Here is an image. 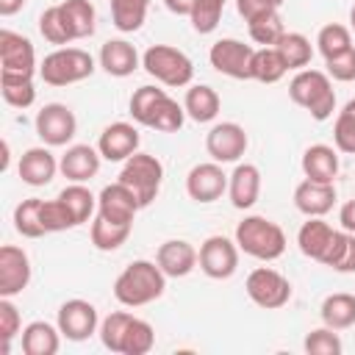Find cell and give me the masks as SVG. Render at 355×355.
<instances>
[{
    "label": "cell",
    "mask_w": 355,
    "mask_h": 355,
    "mask_svg": "<svg viewBox=\"0 0 355 355\" xmlns=\"http://www.w3.org/2000/svg\"><path fill=\"white\" fill-rule=\"evenodd\" d=\"M166 288V275L155 261H130L114 280V297L125 308H141L155 302Z\"/></svg>",
    "instance_id": "obj_1"
},
{
    "label": "cell",
    "mask_w": 355,
    "mask_h": 355,
    "mask_svg": "<svg viewBox=\"0 0 355 355\" xmlns=\"http://www.w3.org/2000/svg\"><path fill=\"white\" fill-rule=\"evenodd\" d=\"M288 97L305 108L316 122H324L336 111V92L330 75L322 69H300L288 83Z\"/></svg>",
    "instance_id": "obj_2"
},
{
    "label": "cell",
    "mask_w": 355,
    "mask_h": 355,
    "mask_svg": "<svg viewBox=\"0 0 355 355\" xmlns=\"http://www.w3.org/2000/svg\"><path fill=\"white\" fill-rule=\"evenodd\" d=\"M236 244L258 261H277L286 252V233L266 216H244L236 225Z\"/></svg>",
    "instance_id": "obj_3"
},
{
    "label": "cell",
    "mask_w": 355,
    "mask_h": 355,
    "mask_svg": "<svg viewBox=\"0 0 355 355\" xmlns=\"http://www.w3.org/2000/svg\"><path fill=\"white\" fill-rule=\"evenodd\" d=\"M141 67L147 75H153L158 83L164 86H172V89H180V86H189L191 78H194V64L191 58L172 47V44H153L144 50L141 55Z\"/></svg>",
    "instance_id": "obj_4"
},
{
    "label": "cell",
    "mask_w": 355,
    "mask_h": 355,
    "mask_svg": "<svg viewBox=\"0 0 355 355\" xmlns=\"http://www.w3.org/2000/svg\"><path fill=\"white\" fill-rule=\"evenodd\" d=\"M94 72V58L80 47H58L39 64V75L47 86H69L86 80Z\"/></svg>",
    "instance_id": "obj_5"
},
{
    "label": "cell",
    "mask_w": 355,
    "mask_h": 355,
    "mask_svg": "<svg viewBox=\"0 0 355 355\" xmlns=\"http://www.w3.org/2000/svg\"><path fill=\"white\" fill-rule=\"evenodd\" d=\"M116 180L125 183V186L136 194V200H139L141 208H147V205L158 197V191H161L164 164H161L155 155H150V153H133V155L122 164V172H119Z\"/></svg>",
    "instance_id": "obj_6"
},
{
    "label": "cell",
    "mask_w": 355,
    "mask_h": 355,
    "mask_svg": "<svg viewBox=\"0 0 355 355\" xmlns=\"http://www.w3.org/2000/svg\"><path fill=\"white\" fill-rule=\"evenodd\" d=\"M244 288H247V297L258 308H266V311H277V308H283L291 300V283H288V277L280 275L272 266L252 269L247 275V280H244Z\"/></svg>",
    "instance_id": "obj_7"
},
{
    "label": "cell",
    "mask_w": 355,
    "mask_h": 355,
    "mask_svg": "<svg viewBox=\"0 0 355 355\" xmlns=\"http://www.w3.org/2000/svg\"><path fill=\"white\" fill-rule=\"evenodd\" d=\"M252 44H244L239 39H219L208 50V61L216 72L236 78V80H252Z\"/></svg>",
    "instance_id": "obj_8"
},
{
    "label": "cell",
    "mask_w": 355,
    "mask_h": 355,
    "mask_svg": "<svg viewBox=\"0 0 355 355\" xmlns=\"http://www.w3.org/2000/svg\"><path fill=\"white\" fill-rule=\"evenodd\" d=\"M78 130V119L69 105L64 103H47L36 114V133L47 147H64L72 141Z\"/></svg>",
    "instance_id": "obj_9"
},
{
    "label": "cell",
    "mask_w": 355,
    "mask_h": 355,
    "mask_svg": "<svg viewBox=\"0 0 355 355\" xmlns=\"http://www.w3.org/2000/svg\"><path fill=\"white\" fill-rule=\"evenodd\" d=\"M200 269L211 280H227L239 269V244L227 236H208L200 244Z\"/></svg>",
    "instance_id": "obj_10"
},
{
    "label": "cell",
    "mask_w": 355,
    "mask_h": 355,
    "mask_svg": "<svg viewBox=\"0 0 355 355\" xmlns=\"http://www.w3.org/2000/svg\"><path fill=\"white\" fill-rule=\"evenodd\" d=\"M33 72H36V50L31 39L3 28L0 31V75L33 78Z\"/></svg>",
    "instance_id": "obj_11"
},
{
    "label": "cell",
    "mask_w": 355,
    "mask_h": 355,
    "mask_svg": "<svg viewBox=\"0 0 355 355\" xmlns=\"http://www.w3.org/2000/svg\"><path fill=\"white\" fill-rule=\"evenodd\" d=\"M247 133L239 122H219L205 136V150L216 164H233L247 153Z\"/></svg>",
    "instance_id": "obj_12"
},
{
    "label": "cell",
    "mask_w": 355,
    "mask_h": 355,
    "mask_svg": "<svg viewBox=\"0 0 355 355\" xmlns=\"http://www.w3.org/2000/svg\"><path fill=\"white\" fill-rule=\"evenodd\" d=\"M97 308L89 300H67L58 308V330L69 341H86L92 333H97Z\"/></svg>",
    "instance_id": "obj_13"
},
{
    "label": "cell",
    "mask_w": 355,
    "mask_h": 355,
    "mask_svg": "<svg viewBox=\"0 0 355 355\" xmlns=\"http://www.w3.org/2000/svg\"><path fill=\"white\" fill-rule=\"evenodd\" d=\"M31 283V258L22 247H0V297H17Z\"/></svg>",
    "instance_id": "obj_14"
},
{
    "label": "cell",
    "mask_w": 355,
    "mask_h": 355,
    "mask_svg": "<svg viewBox=\"0 0 355 355\" xmlns=\"http://www.w3.org/2000/svg\"><path fill=\"white\" fill-rule=\"evenodd\" d=\"M227 191V175L216 161L197 164L186 175V194L194 202H214Z\"/></svg>",
    "instance_id": "obj_15"
},
{
    "label": "cell",
    "mask_w": 355,
    "mask_h": 355,
    "mask_svg": "<svg viewBox=\"0 0 355 355\" xmlns=\"http://www.w3.org/2000/svg\"><path fill=\"white\" fill-rule=\"evenodd\" d=\"M141 211L136 194L125 186V183H108L100 194H97V214L111 219V222H122V225H133V216Z\"/></svg>",
    "instance_id": "obj_16"
},
{
    "label": "cell",
    "mask_w": 355,
    "mask_h": 355,
    "mask_svg": "<svg viewBox=\"0 0 355 355\" xmlns=\"http://www.w3.org/2000/svg\"><path fill=\"white\" fill-rule=\"evenodd\" d=\"M139 141L141 136L130 122H111L108 128H103L97 150L105 161H128L133 153H139Z\"/></svg>",
    "instance_id": "obj_17"
},
{
    "label": "cell",
    "mask_w": 355,
    "mask_h": 355,
    "mask_svg": "<svg viewBox=\"0 0 355 355\" xmlns=\"http://www.w3.org/2000/svg\"><path fill=\"white\" fill-rule=\"evenodd\" d=\"M261 194V169L255 164H236V169L227 175V197L233 208L247 211L258 202Z\"/></svg>",
    "instance_id": "obj_18"
},
{
    "label": "cell",
    "mask_w": 355,
    "mask_h": 355,
    "mask_svg": "<svg viewBox=\"0 0 355 355\" xmlns=\"http://www.w3.org/2000/svg\"><path fill=\"white\" fill-rule=\"evenodd\" d=\"M100 150L89 147V144H72L67 147V153L58 161V169L67 180L72 183H86L100 172Z\"/></svg>",
    "instance_id": "obj_19"
},
{
    "label": "cell",
    "mask_w": 355,
    "mask_h": 355,
    "mask_svg": "<svg viewBox=\"0 0 355 355\" xmlns=\"http://www.w3.org/2000/svg\"><path fill=\"white\" fill-rule=\"evenodd\" d=\"M197 261H200V252L183 239H169L155 252V263L166 277H186L197 266Z\"/></svg>",
    "instance_id": "obj_20"
},
{
    "label": "cell",
    "mask_w": 355,
    "mask_h": 355,
    "mask_svg": "<svg viewBox=\"0 0 355 355\" xmlns=\"http://www.w3.org/2000/svg\"><path fill=\"white\" fill-rule=\"evenodd\" d=\"M294 205L305 216H324L336 205V186L333 183H319L305 178L294 189Z\"/></svg>",
    "instance_id": "obj_21"
},
{
    "label": "cell",
    "mask_w": 355,
    "mask_h": 355,
    "mask_svg": "<svg viewBox=\"0 0 355 355\" xmlns=\"http://www.w3.org/2000/svg\"><path fill=\"white\" fill-rule=\"evenodd\" d=\"M19 178L28 186H47L55 172H58V161L47 147H31L19 155Z\"/></svg>",
    "instance_id": "obj_22"
},
{
    "label": "cell",
    "mask_w": 355,
    "mask_h": 355,
    "mask_svg": "<svg viewBox=\"0 0 355 355\" xmlns=\"http://www.w3.org/2000/svg\"><path fill=\"white\" fill-rule=\"evenodd\" d=\"M333 236H336V230H333L322 216H308V222H302V227L297 230L300 252H302L305 258L322 263L324 252H327L330 244H333Z\"/></svg>",
    "instance_id": "obj_23"
},
{
    "label": "cell",
    "mask_w": 355,
    "mask_h": 355,
    "mask_svg": "<svg viewBox=\"0 0 355 355\" xmlns=\"http://www.w3.org/2000/svg\"><path fill=\"white\" fill-rule=\"evenodd\" d=\"M100 67L114 78H128L139 69V53L125 39H108L100 47Z\"/></svg>",
    "instance_id": "obj_24"
},
{
    "label": "cell",
    "mask_w": 355,
    "mask_h": 355,
    "mask_svg": "<svg viewBox=\"0 0 355 355\" xmlns=\"http://www.w3.org/2000/svg\"><path fill=\"white\" fill-rule=\"evenodd\" d=\"M302 172L311 180L333 183L338 175V150L330 144H311L302 153Z\"/></svg>",
    "instance_id": "obj_25"
},
{
    "label": "cell",
    "mask_w": 355,
    "mask_h": 355,
    "mask_svg": "<svg viewBox=\"0 0 355 355\" xmlns=\"http://www.w3.org/2000/svg\"><path fill=\"white\" fill-rule=\"evenodd\" d=\"M61 347V330L58 324L53 327L50 322H31L22 330V352L25 355H55Z\"/></svg>",
    "instance_id": "obj_26"
},
{
    "label": "cell",
    "mask_w": 355,
    "mask_h": 355,
    "mask_svg": "<svg viewBox=\"0 0 355 355\" xmlns=\"http://www.w3.org/2000/svg\"><path fill=\"white\" fill-rule=\"evenodd\" d=\"M219 105H222V100H219L216 89H211L205 83H197V86H189L186 89L183 108H186V114L194 122H211V119H216Z\"/></svg>",
    "instance_id": "obj_27"
},
{
    "label": "cell",
    "mask_w": 355,
    "mask_h": 355,
    "mask_svg": "<svg viewBox=\"0 0 355 355\" xmlns=\"http://www.w3.org/2000/svg\"><path fill=\"white\" fill-rule=\"evenodd\" d=\"M322 322L333 330H347L355 324V294H347V291H338V294H330L324 297L322 308Z\"/></svg>",
    "instance_id": "obj_28"
},
{
    "label": "cell",
    "mask_w": 355,
    "mask_h": 355,
    "mask_svg": "<svg viewBox=\"0 0 355 355\" xmlns=\"http://www.w3.org/2000/svg\"><path fill=\"white\" fill-rule=\"evenodd\" d=\"M61 6V14L69 25V33H72V42L75 39H86L94 33V22H97V11L89 0H64L58 3Z\"/></svg>",
    "instance_id": "obj_29"
},
{
    "label": "cell",
    "mask_w": 355,
    "mask_h": 355,
    "mask_svg": "<svg viewBox=\"0 0 355 355\" xmlns=\"http://www.w3.org/2000/svg\"><path fill=\"white\" fill-rule=\"evenodd\" d=\"M277 53L283 55V61H286V67L288 69H305L308 64H311V58H313V47H311V42H308V36H302V33H297V31H286L280 39H277Z\"/></svg>",
    "instance_id": "obj_30"
},
{
    "label": "cell",
    "mask_w": 355,
    "mask_h": 355,
    "mask_svg": "<svg viewBox=\"0 0 355 355\" xmlns=\"http://www.w3.org/2000/svg\"><path fill=\"white\" fill-rule=\"evenodd\" d=\"M42 205H44V200L28 197V200H22L14 208V227H17L19 236H25V239H42L47 233L44 219H42Z\"/></svg>",
    "instance_id": "obj_31"
},
{
    "label": "cell",
    "mask_w": 355,
    "mask_h": 355,
    "mask_svg": "<svg viewBox=\"0 0 355 355\" xmlns=\"http://www.w3.org/2000/svg\"><path fill=\"white\" fill-rule=\"evenodd\" d=\"M58 200L67 205V211L72 214L75 225H83L92 219V214L97 211V197L83 186V183H69L67 189L58 191Z\"/></svg>",
    "instance_id": "obj_32"
},
{
    "label": "cell",
    "mask_w": 355,
    "mask_h": 355,
    "mask_svg": "<svg viewBox=\"0 0 355 355\" xmlns=\"http://www.w3.org/2000/svg\"><path fill=\"white\" fill-rule=\"evenodd\" d=\"M322 263L330 266V269H336V272H344V275L355 272V233H349V230H336L333 244H330V250L324 252Z\"/></svg>",
    "instance_id": "obj_33"
},
{
    "label": "cell",
    "mask_w": 355,
    "mask_h": 355,
    "mask_svg": "<svg viewBox=\"0 0 355 355\" xmlns=\"http://www.w3.org/2000/svg\"><path fill=\"white\" fill-rule=\"evenodd\" d=\"M130 227H133V225L111 222V219H105V216H100V214H97V216H94V222H92V244H94L97 250H103V252L119 250V247L128 241Z\"/></svg>",
    "instance_id": "obj_34"
},
{
    "label": "cell",
    "mask_w": 355,
    "mask_h": 355,
    "mask_svg": "<svg viewBox=\"0 0 355 355\" xmlns=\"http://www.w3.org/2000/svg\"><path fill=\"white\" fill-rule=\"evenodd\" d=\"M147 8H150V0H111V19L116 31L133 33L144 25Z\"/></svg>",
    "instance_id": "obj_35"
},
{
    "label": "cell",
    "mask_w": 355,
    "mask_h": 355,
    "mask_svg": "<svg viewBox=\"0 0 355 355\" xmlns=\"http://www.w3.org/2000/svg\"><path fill=\"white\" fill-rule=\"evenodd\" d=\"M286 72H288V67H286L283 55L277 53V47H258L252 53V80L277 83Z\"/></svg>",
    "instance_id": "obj_36"
},
{
    "label": "cell",
    "mask_w": 355,
    "mask_h": 355,
    "mask_svg": "<svg viewBox=\"0 0 355 355\" xmlns=\"http://www.w3.org/2000/svg\"><path fill=\"white\" fill-rule=\"evenodd\" d=\"M0 92H3V100L14 108H28L36 100L33 78H25V75H0Z\"/></svg>",
    "instance_id": "obj_37"
},
{
    "label": "cell",
    "mask_w": 355,
    "mask_h": 355,
    "mask_svg": "<svg viewBox=\"0 0 355 355\" xmlns=\"http://www.w3.org/2000/svg\"><path fill=\"white\" fill-rule=\"evenodd\" d=\"M183 119H186V108L178 105V100H172L169 94H164L161 103L155 105V111H153L147 128L161 130V133H175V130L183 128Z\"/></svg>",
    "instance_id": "obj_38"
},
{
    "label": "cell",
    "mask_w": 355,
    "mask_h": 355,
    "mask_svg": "<svg viewBox=\"0 0 355 355\" xmlns=\"http://www.w3.org/2000/svg\"><path fill=\"white\" fill-rule=\"evenodd\" d=\"M247 28H250V39H252L255 44H261V47H275V44H277V39L286 33L283 19H280V11L261 14V17L250 19V22H247Z\"/></svg>",
    "instance_id": "obj_39"
},
{
    "label": "cell",
    "mask_w": 355,
    "mask_h": 355,
    "mask_svg": "<svg viewBox=\"0 0 355 355\" xmlns=\"http://www.w3.org/2000/svg\"><path fill=\"white\" fill-rule=\"evenodd\" d=\"M155 344V330L150 322L133 316L130 324H128V333H125V341H122V355H147Z\"/></svg>",
    "instance_id": "obj_40"
},
{
    "label": "cell",
    "mask_w": 355,
    "mask_h": 355,
    "mask_svg": "<svg viewBox=\"0 0 355 355\" xmlns=\"http://www.w3.org/2000/svg\"><path fill=\"white\" fill-rule=\"evenodd\" d=\"M39 33L44 36V42L58 44V47H64V44L72 42V33H69V25H67V19L61 14V6H50V8L42 11V17H39Z\"/></svg>",
    "instance_id": "obj_41"
},
{
    "label": "cell",
    "mask_w": 355,
    "mask_h": 355,
    "mask_svg": "<svg viewBox=\"0 0 355 355\" xmlns=\"http://www.w3.org/2000/svg\"><path fill=\"white\" fill-rule=\"evenodd\" d=\"M130 319H133V313H128V311H114V313H108V316L100 322V341H103L105 349L122 355V341H125V333H128Z\"/></svg>",
    "instance_id": "obj_42"
},
{
    "label": "cell",
    "mask_w": 355,
    "mask_h": 355,
    "mask_svg": "<svg viewBox=\"0 0 355 355\" xmlns=\"http://www.w3.org/2000/svg\"><path fill=\"white\" fill-rule=\"evenodd\" d=\"M316 47H319V53H322L324 61H327V58H333V55H338V53H344V50L352 47V33H349L347 25L330 22V25H324V28L319 31Z\"/></svg>",
    "instance_id": "obj_43"
},
{
    "label": "cell",
    "mask_w": 355,
    "mask_h": 355,
    "mask_svg": "<svg viewBox=\"0 0 355 355\" xmlns=\"http://www.w3.org/2000/svg\"><path fill=\"white\" fill-rule=\"evenodd\" d=\"M333 141L338 153L355 155V97L338 111L336 125H333Z\"/></svg>",
    "instance_id": "obj_44"
},
{
    "label": "cell",
    "mask_w": 355,
    "mask_h": 355,
    "mask_svg": "<svg viewBox=\"0 0 355 355\" xmlns=\"http://www.w3.org/2000/svg\"><path fill=\"white\" fill-rule=\"evenodd\" d=\"M166 94V89H158V86H139L133 94H130V116L147 128L155 105L161 103V97Z\"/></svg>",
    "instance_id": "obj_45"
},
{
    "label": "cell",
    "mask_w": 355,
    "mask_h": 355,
    "mask_svg": "<svg viewBox=\"0 0 355 355\" xmlns=\"http://www.w3.org/2000/svg\"><path fill=\"white\" fill-rule=\"evenodd\" d=\"M225 3L227 0H194V8L189 14L191 19V28L197 33H211L216 31L219 19H222V11H225Z\"/></svg>",
    "instance_id": "obj_46"
},
{
    "label": "cell",
    "mask_w": 355,
    "mask_h": 355,
    "mask_svg": "<svg viewBox=\"0 0 355 355\" xmlns=\"http://www.w3.org/2000/svg\"><path fill=\"white\" fill-rule=\"evenodd\" d=\"M302 347H305V352L308 355H341V338H338V330H333V327H316V330H311L308 336H305V341H302Z\"/></svg>",
    "instance_id": "obj_47"
},
{
    "label": "cell",
    "mask_w": 355,
    "mask_h": 355,
    "mask_svg": "<svg viewBox=\"0 0 355 355\" xmlns=\"http://www.w3.org/2000/svg\"><path fill=\"white\" fill-rule=\"evenodd\" d=\"M22 327V319H19V311L17 305L11 302V297H0V352L6 355L8 347H11V338L19 333Z\"/></svg>",
    "instance_id": "obj_48"
},
{
    "label": "cell",
    "mask_w": 355,
    "mask_h": 355,
    "mask_svg": "<svg viewBox=\"0 0 355 355\" xmlns=\"http://www.w3.org/2000/svg\"><path fill=\"white\" fill-rule=\"evenodd\" d=\"M42 219H44V227L47 233H58V230H69V227H78L72 214L67 211V205L55 197V200H44L42 205Z\"/></svg>",
    "instance_id": "obj_49"
},
{
    "label": "cell",
    "mask_w": 355,
    "mask_h": 355,
    "mask_svg": "<svg viewBox=\"0 0 355 355\" xmlns=\"http://www.w3.org/2000/svg\"><path fill=\"white\" fill-rule=\"evenodd\" d=\"M327 75L333 80H341V83L355 80V47H349V50L327 58Z\"/></svg>",
    "instance_id": "obj_50"
},
{
    "label": "cell",
    "mask_w": 355,
    "mask_h": 355,
    "mask_svg": "<svg viewBox=\"0 0 355 355\" xmlns=\"http://www.w3.org/2000/svg\"><path fill=\"white\" fill-rule=\"evenodd\" d=\"M286 0H236V11L244 17V22L261 17V14H269V11H280Z\"/></svg>",
    "instance_id": "obj_51"
},
{
    "label": "cell",
    "mask_w": 355,
    "mask_h": 355,
    "mask_svg": "<svg viewBox=\"0 0 355 355\" xmlns=\"http://www.w3.org/2000/svg\"><path fill=\"white\" fill-rule=\"evenodd\" d=\"M338 222H341L344 230L355 233V200H347V202L341 205V211H338Z\"/></svg>",
    "instance_id": "obj_52"
},
{
    "label": "cell",
    "mask_w": 355,
    "mask_h": 355,
    "mask_svg": "<svg viewBox=\"0 0 355 355\" xmlns=\"http://www.w3.org/2000/svg\"><path fill=\"white\" fill-rule=\"evenodd\" d=\"M164 6H166L172 14H178V17H189L191 8H194V0H164Z\"/></svg>",
    "instance_id": "obj_53"
},
{
    "label": "cell",
    "mask_w": 355,
    "mask_h": 355,
    "mask_svg": "<svg viewBox=\"0 0 355 355\" xmlns=\"http://www.w3.org/2000/svg\"><path fill=\"white\" fill-rule=\"evenodd\" d=\"M22 6H25V0H0V14H3V17H11V14H17Z\"/></svg>",
    "instance_id": "obj_54"
},
{
    "label": "cell",
    "mask_w": 355,
    "mask_h": 355,
    "mask_svg": "<svg viewBox=\"0 0 355 355\" xmlns=\"http://www.w3.org/2000/svg\"><path fill=\"white\" fill-rule=\"evenodd\" d=\"M349 25H352V31H355V6L349 8Z\"/></svg>",
    "instance_id": "obj_55"
}]
</instances>
